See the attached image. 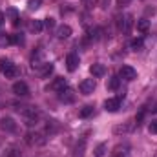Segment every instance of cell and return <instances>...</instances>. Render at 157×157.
Masks as SVG:
<instances>
[{
	"mask_svg": "<svg viewBox=\"0 0 157 157\" xmlns=\"http://www.w3.org/2000/svg\"><path fill=\"white\" fill-rule=\"evenodd\" d=\"M2 73L6 75V78H15V77H18V75H20V70H18V66H15V64L11 62V64H9Z\"/></svg>",
	"mask_w": 157,
	"mask_h": 157,
	"instance_id": "obj_15",
	"label": "cell"
},
{
	"mask_svg": "<svg viewBox=\"0 0 157 157\" xmlns=\"http://www.w3.org/2000/svg\"><path fill=\"white\" fill-rule=\"evenodd\" d=\"M119 77L124 78V80H133V78L137 77V71L132 66H122L121 71H119Z\"/></svg>",
	"mask_w": 157,
	"mask_h": 157,
	"instance_id": "obj_8",
	"label": "cell"
},
{
	"mask_svg": "<svg viewBox=\"0 0 157 157\" xmlns=\"http://www.w3.org/2000/svg\"><path fill=\"white\" fill-rule=\"evenodd\" d=\"M148 28H150V22H148L146 18H141V20H137V29H139L141 33H146V31H148Z\"/></svg>",
	"mask_w": 157,
	"mask_h": 157,
	"instance_id": "obj_23",
	"label": "cell"
},
{
	"mask_svg": "<svg viewBox=\"0 0 157 157\" xmlns=\"http://www.w3.org/2000/svg\"><path fill=\"white\" fill-rule=\"evenodd\" d=\"M121 108V97H113V99H108L104 102V110L106 112H117Z\"/></svg>",
	"mask_w": 157,
	"mask_h": 157,
	"instance_id": "obj_10",
	"label": "cell"
},
{
	"mask_svg": "<svg viewBox=\"0 0 157 157\" xmlns=\"http://www.w3.org/2000/svg\"><path fill=\"white\" fill-rule=\"evenodd\" d=\"M22 117L26 121V124L28 126H35L37 124V121H39V110L37 108H33V106H26V108H22Z\"/></svg>",
	"mask_w": 157,
	"mask_h": 157,
	"instance_id": "obj_1",
	"label": "cell"
},
{
	"mask_svg": "<svg viewBox=\"0 0 157 157\" xmlns=\"http://www.w3.org/2000/svg\"><path fill=\"white\" fill-rule=\"evenodd\" d=\"M97 6H99L101 9H108V6H110V0H97Z\"/></svg>",
	"mask_w": 157,
	"mask_h": 157,
	"instance_id": "obj_32",
	"label": "cell"
},
{
	"mask_svg": "<svg viewBox=\"0 0 157 157\" xmlns=\"http://www.w3.org/2000/svg\"><path fill=\"white\" fill-rule=\"evenodd\" d=\"M53 70H55V66H53L51 62H44L42 66L37 68V73H39L40 77H49V75L53 73Z\"/></svg>",
	"mask_w": 157,
	"mask_h": 157,
	"instance_id": "obj_12",
	"label": "cell"
},
{
	"mask_svg": "<svg viewBox=\"0 0 157 157\" xmlns=\"http://www.w3.org/2000/svg\"><path fill=\"white\" fill-rule=\"evenodd\" d=\"M13 93H15V95H18V97H26V95H29V88H28V84H26V82L18 80V82H15V84H13Z\"/></svg>",
	"mask_w": 157,
	"mask_h": 157,
	"instance_id": "obj_5",
	"label": "cell"
},
{
	"mask_svg": "<svg viewBox=\"0 0 157 157\" xmlns=\"http://www.w3.org/2000/svg\"><path fill=\"white\" fill-rule=\"evenodd\" d=\"M6 15H9V17H11V22H13V26H15V28H17V26L20 24V22H18L20 18H18V13H17V9H13V7H9V9L6 11Z\"/></svg>",
	"mask_w": 157,
	"mask_h": 157,
	"instance_id": "obj_19",
	"label": "cell"
},
{
	"mask_svg": "<svg viewBox=\"0 0 157 157\" xmlns=\"http://www.w3.org/2000/svg\"><path fill=\"white\" fill-rule=\"evenodd\" d=\"M130 130H132V124H128V126H117L115 128V133H121V132L124 133V132H130Z\"/></svg>",
	"mask_w": 157,
	"mask_h": 157,
	"instance_id": "obj_30",
	"label": "cell"
},
{
	"mask_svg": "<svg viewBox=\"0 0 157 157\" xmlns=\"http://www.w3.org/2000/svg\"><path fill=\"white\" fill-rule=\"evenodd\" d=\"M119 84H121V77H117V75H115V77H110V78H108L106 88H108V90H112V91H115V90L119 88Z\"/></svg>",
	"mask_w": 157,
	"mask_h": 157,
	"instance_id": "obj_17",
	"label": "cell"
},
{
	"mask_svg": "<svg viewBox=\"0 0 157 157\" xmlns=\"http://www.w3.org/2000/svg\"><path fill=\"white\" fill-rule=\"evenodd\" d=\"M59 99H60L62 102H66V104H71V102L75 101V93H73L70 88H66L64 91H60V93H59Z\"/></svg>",
	"mask_w": 157,
	"mask_h": 157,
	"instance_id": "obj_13",
	"label": "cell"
},
{
	"mask_svg": "<svg viewBox=\"0 0 157 157\" xmlns=\"http://www.w3.org/2000/svg\"><path fill=\"white\" fill-rule=\"evenodd\" d=\"M26 141L29 144H44L46 143V137H42V133H28L26 135Z\"/></svg>",
	"mask_w": 157,
	"mask_h": 157,
	"instance_id": "obj_16",
	"label": "cell"
},
{
	"mask_svg": "<svg viewBox=\"0 0 157 157\" xmlns=\"http://www.w3.org/2000/svg\"><path fill=\"white\" fill-rule=\"evenodd\" d=\"M66 88H68V82H66V78H62V77H57L51 84H49V90H53V91H57V93L64 91Z\"/></svg>",
	"mask_w": 157,
	"mask_h": 157,
	"instance_id": "obj_9",
	"label": "cell"
},
{
	"mask_svg": "<svg viewBox=\"0 0 157 157\" xmlns=\"http://www.w3.org/2000/svg\"><path fill=\"white\" fill-rule=\"evenodd\" d=\"M130 48H132L133 51H141V49L144 48V40L143 39H133L130 42Z\"/></svg>",
	"mask_w": 157,
	"mask_h": 157,
	"instance_id": "obj_21",
	"label": "cell"
},
{
	"mask_svg": "<svg viewBox=\"0 0 157 157\" xmlns=\"http://www.w3.org/2000/svg\"><path fill=\"white\" fill-rule=\"evenodd\" d=\"M121 22H119V28H121V31L122 33H130L132 31V28H133V17L132 15H126V17H122V18H119Z\"/></svg>",
	"mask_w": 157,
	"mask_h": 157,
	"instance_id": "obj_4",
	"label": "cell"
},
{
	"mask_svg": "<svg viewBox=\"0 0 157 157\" xmlns=\"http://www.w3.org/2000/svg\"><path fill=\"white\" fill-rule=\"evenodd\" d=\"M0 130H2V132H7V133L15 132V130H17V122H15V119L13 117H2L0 119Z\"/></svg>",
	"mask_w": 157,
	"mask_h": 157,
	"instance_id": "obj_3",
	"label": "cell"
},
{
	"mask_svg": "<svg viewBox=\"0 0 157 157\" xmlns=\"http://www.w3.org/2000/svg\"><path fill=\"white\" fill-rule=\"evenodd\" d=\"M78 64H80V60H78L77 53H70L66 57V68H68V71H75L78 68Z\"/></svg>",
	"mask_w": 157,
	"mask_h": 157,
	"instance_id": "obj_7",
	"label": "cell"
},
{
	"mask_svg": "<svg viewBox=\"0 0 157 157\" xmlns=\"http://www.w3.org/2000/svg\"><path fill=\"white\" fill-rule=\"evenodd\" d=\"M117 2V7H124V6H128L132 0H115Z\"/></svg>",
	"mask_w": 157,
	"mask_h": 157,
	"instance_id": "obj_33",
	"label": "cell"
},
{
	"mask_svg": "<svg viewBox=\"0 0 157 157\" xmlns=\"http://www.w3.org/2000/svg\"><path fill=\"white\" fill-rule=\"evenodd\" d=\"M4 18H6V15H4V13H2V11H0V26H2V24H4Z\"/></svg>",
	"mask_w": 157,
	"mask_h": 157,
	"instance_id": "obj_35",
	"label": "cell"
},
{
	"mask_svg": "<svg viewBox=\"0 0 157 157\" xmlns=\"http://www.w3.org/2000/svg\"><path fill=\"white\" fill-rule=\"evenodd\" d=\"M68 37H71V28H70L68 24L59 26V28H57V39L64 40V39H68Z\"/></svg>",
	"mask_w": 157,
	"mask_h": 157,
	"instance_id": "obj_14",
	"label": "cell"
},
{
	"mask_svg": "<svg viewBox=\"0 0 157 157\" xmlns=\"http://www.w3.org/2000/svg\"><path fill=\"white\" fill-rule=\"evenodd\" d=\"M84 150H86V141L82 139L73 150V157H84Z\"/></svg>",
	"mask_w": 157,
	"mask_h": 157,
	"instance_id": "obj_18",
	"label": "cell"
},
{
	"mask_svg": "<svg viewBox=\"0 0 157 157\" xmlns=\"http://www.w3.org/2000/svg\"><path fill=\"white\" fill-rule=\"evenodd\" d=\"M95 78H84L80 84H78V91L82 93V95H90V93H93V90H95Z\"/></svg>",
	"mask_w": 157,
	"mask_h": 157,
	"instance_id": "obj_2",
	"label": "cell"
},
{
	"mask_svg": "<svg viewBox=\"0 0 157 157\" xmlns=\"http://www.w3.org/2000/svg\"><path fill=\"white\" fill-rule=\"evenodd\" d=\"M82 4H84V7H86V9H91V6H93V0H82Z\"/></svg>",
	"mask_w": 157,
	"mask_h": 157,
	"instance_id": "obj_34",
	"label": "cell"
},
{
	"mask_svg": "<svg viewBox=\"0 0 157 157\" xmlns=\"http://www.w3.org/2000/svg\"><path fill=\"white\" fill-rule=\"evenodd\" d=\"M154 112H155V113H157V104H155V108H154Z\"/></svg>",
	"mask_w": 157,
	"mask_h": 157,
	"instance_id": "obj_36",
	"label": "cell"
},
{
	"mask_svg": "<svg viewBox=\"0 0 157 157\" xmlns=\"http://www.w3.org/2000/svg\"><path fill=\"white\" fill-rule=\"evenodd\" d=\"M9 42H15V44H22L24 39H22V35H11L9 37Z\"/></svg>",
	"mask_w": 157,
	"mask_h": 157,
	"instance_id": "obj_28",
	"label": "cell"
},
{
	"mask_svg": "<svg viewBox=\"0 0 157 157\" xmlns=\"http://www.w3.org/2000/svg\"><path fill=\"white\" fill-rule=\"evenodd\" d=\"M148 130H150V133H154V135H157V119H154V121L150 122Z\"/></svg>",
	"mask_w": 157,
	"mask_h": 157,
	"instance_id": "obj_29",
	"label": "cell"
},
{
	"mask_svg": "<svg viewBox=\"0 0 157 157\" xmlns=\"http://www.w3.org/2000/svg\"><path fill=\"white\" fill-rule=\"evenodd\" d=\"M42 6V0H28V9L29 11H35Z\"/></svg>",
	"mask_w": 157,
	"mask_h": 157,
	"instance_id": "obj_25",
	"label": "cell"
},
{
	"mask_svg": "<svg viewBox=\"0 0 157 157\" xmlns=\"http://www.w3.org/2000/svg\"><path fill=\"white\" fill-rule=\"evenodd\" d=\"M9 64H11V60H7V59H0V71H4Z\"/></svg>",
	"mask_w": 157,
	"mask_h": 157,
	"instance_id": "obj_31",
	"label": "cell"
},
{
	"mask_svg": "<svg viewBox=\"0 0 157 157\" xmlns=\"http://www.w3.org/2000/svg\"><path fill=\"white\" fill-rule=\"evenodd\" d=\"M42 28H44L42 20H31V22H29V29H31L33 33H40V31H42Z\"/></svg>",
	"mask_w": 157,
	"mask_h": 157,
	"instance_id": "obj_22",
	"label": "cell"
},
{
	"mask_svg": "<svg viewBox=\"0 0 157 157\" xmlns=\"http://www.w3.org/2000/svg\"><path fill=\"white\" fill-rule=\"evenodd\" d=\"M90 73L93 75V78H99V77H104L106 75V66L104 64H93L91 68H90Z\"/></svg>",
	"mask_w": 157,
	"mask_h": 157,
	"instance_id": "obj_11",
	"label": "cell"
},
{
	"mask_svg": "<svg viewBox=\"0 0 157 157\" xmlns=\"http://www.w3.org/2000/svg\"><path fill=\"white\" fill-rule=\"evenodd\" d=\"M110 157H130V146L128 144H117L112 150Z\"/></svg>",
	"mask_w": 157,
	"mask_h": 157,
	"instance_id": "obj_6",
	"label": "cell"
},
{
	"mask_svg": "<svg viewBox=\"0 0 157 157\" xmlns=\"http://www.w3.org/2000/svg\"><path fill=\"white\" fill-rule=\"evenodd\" d=\"M42 24H44V28L49 31V29H53V28H55V18L48 17V18H44V20H42Z\"/></svg>",
	"mask_w": 157,
	"mask_h": 157,
	"instance_id": "obj_26",
	"label": "cell"
},
{
	"mask_svg": "<svg viewBox=\"0 0 157 157\" xmlns=\"http://www.w3.org/2000/svg\"><path fill=\"white\" fill-rule=\"evenodd\" d=\"M91 113H93V106H84V108L78 112V115H80L82 119H88Z\"/></svg>",
	"mask_w": 157,
	"mask_h": 157,
	"instance_id": "obj_24",
	"label": "cell"
},
{
	"mask_svg": "<svg viewBox=\"0 0 157 157\" xmlns=\"http://www.w3.org/2000/svg\"><path fill=\"white\" fill-rule=\"evenodd\" d=\"M101 35H102V28H91V29H90V35H88V37L93 40V42H97V40L101 39Z\"/></svg>",
	"mask_w": 157,
	"mask_h": 157,
	"instance_id": "obj_20",
	"label": "cell"
},
{
	"mask_svg": "<svg viewBox=\"0 0 157 157\" xmlns=\"http://www.w3.org/2000/svg\"><path fill=\"white\" fill-rule=\"evenodd\" d=\"M106 152V143H101L97 148H95V157H102Z\"/></svg>",
	"mask_w": 157,
	"mask_h": 157,
	"instance_id": "obj_27",
	"label": "cell"
},
{
	"mask_svg": "<svg viewBox=\"0 0 157 157\" xmlns=\"http://www.w3.org/2000/svg\"><path fill=\"white\" fill-rule=\"evenodd\" d=\"M155 157H157V154H155Z\"/></svg>",
	"mask_w": 157,
	"mask_h": 157,
	"instance_id": "obj_37",
	"label": "cell"
}]
</instances>
